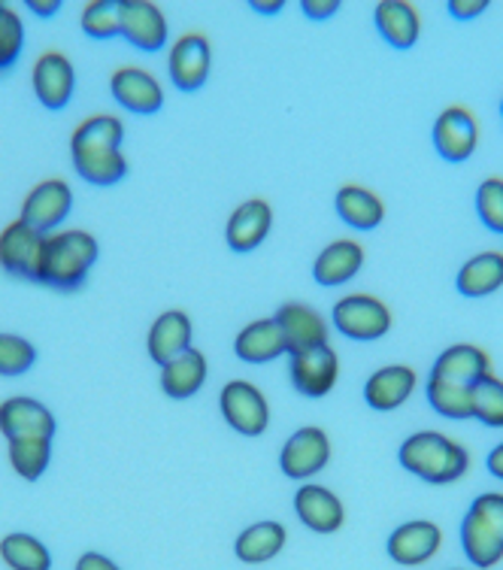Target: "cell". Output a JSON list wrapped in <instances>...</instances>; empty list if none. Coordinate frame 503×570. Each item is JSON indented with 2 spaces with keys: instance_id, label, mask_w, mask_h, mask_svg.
Masks as SVG:
<instances>
[{
  "instance_id": "1",
  "label": "cell",
  "mask_w": 503,
  "mask_h": 570,
  "mask_svg": "<svg viewBox=\"0 0 503 570\" xmlns=\"http://www.w3.org/2000/svg\"><path fill=\"white\" fill-rule=\"evenodd\" d=\"M125 121L112 112H95L79 121L70 134V161L82 183L98 188L119 186L131 165L121 153Z\"/></svg>"
},
{
  "instance_id": "2",
  "label": "cell",
  "mask_w": 503,
  "mask_h": 570,
  "mask_svg": "<svg viewBox=\"0 0 503 570\" xmlns=\"http://www.w3.org/2000/svg\"><path fill=\"white\" fill-rule=\"evenodd\" d=\"M397 461L406 473L418 476L422 483L448 485L471 473L473 455L464 443L443 431H416L401 443Z\"/></svg>"
},
{
  "instance_id": "3",
  "label": "cell",
  "mask_w": 503,
  "mask_h": 570,
  "mask_svg": "<svg viewBox=\"0 0 503 570\" xmlns=\"http://www.w3.org/2000/svg\"><path fill=\"white\" fill-rule=\"evenodd\" d=\"M100 258V243L91 230L61 228L46 234L43 258L37 271V283L56 292H77Z\"/></svg>"
},
{
  "instance_id": "4",
  "label": "cell",
  "mask_w": 503,
  "mask_h": 570,
  "mask_svg": "<svg viewBox=\"0 0 503 570\" xmlns=\"http://www.w3.org/2000/svg\"><path fill=\"white\" fill-rule=\"evenodd\" d=\"M331 328H337L346 341L373 343L383 341L392 331V309L383 301L367 292L339 297L331 307Z\"/></svg>"
},
{
  "instance_id": "5",
  "label": "cell",
  "mask_w": 503,
  "mask_h": 570,
  "mask_svg": "<svg viewBox=\"0 0 503 570\" xmlns=\"http://www.w3.org/2000/svg\"><path fill=\"white\" fill-rule=\"evenodd\" d=\"M221 419L243 438H262L270 428V404L262 389L249 380H230L219 392Z\"/></svg>"
},
{
  "instance_id": "6",
  "label": "cell",
  "mask_w": 503,
  "mask_h": 570,
  "mask_svg": "<svg viewBox=\"0 0 503 570\" xmlns=\"http://www.w3.org/2000/svg\"><path fill=\"white\" fill-rule=\"evenodd\" d=\"M209 70H213V43L207 33L188 31L176 37L167 52V77L176 91L195 95L207 86Z\"/></svg>"
},
{
  "instance_id": "7",
  "label": "cell",
  "mask_w": 503,
  "mask_h": 570,
  "mask_svg": "<svg viewBox=\"0 0 503 570\" xmlns=\"http://www.w3.org/2000/svg\"><path fill=\"white\" fill-rule=\"evenodd\" d=\"M328 461L331 438L325 434V428L318 425L297 428L279 450V471L295 483H309L313 476L328 468Z\"/></svg>"
},
{
  "instance_id": "8",
  "label": "cell",
  "mask_w": 503,
  "mask_h": 570,
  "mask_svg": "<svg viewBox=\"0 0 503 570\" xmlns=\"http://www.w3.org/2000/svg\"><path fill=\"white\" fill-rule=\"evenodd\" d=\"M119 37L131 49H137V52L155 56L170 40V24H167L165 10L158 3H149V0H119Z\"/></svg>"
},
{
  "instance_id": "9",
  "label": "cell",
  "mask_w": 503,
  "mask_h": 570,
  "mask_svg": "<svg viewBox=\"0 0 503 570\" xmlns=\"http://www.w3.org/2000/svg\"><path fill=\"white\" fill-rule=\"evenodd\" d=\"M70 213H73V188L61 176H52V179L37 183L24 195L19 219L28 222L31 228L43 230V234H56L70 219Z\"/></svg>"
},
{
  "instance_id": "10",
  "label": "cell",
  "mask_w": 503,
  "mask_h": 570,
  "mask_svg": "<svg viewBox=\"0 0 503 570\" xmlns=\"http://www.w3.org/2000/svg\"><path fill=\"white\" fill-rule=\"evenodd\" d=\"M431 140H434V149L443 161L461 165L480 149V119L473 116V110L458 107V104L446 107L431 128Z\"/></svg>"
},
{
  "instance_id": "11",
  "label": "cell",
  "mask_w": 503,
  "mask_h": 570,
  "mask_svg": "<svg viewBox=\"0 0 503 570\" xmlns=\"http://www.w3.org/2000/svg\"><path fill=\"white\" fill-rule=\"evenodd\" d=\"M110 95L121 110L134 116H155L165 107V86L158 82L152 70L140 65H121L112 70Z\"/></svg>"
},
{
  "instance_id": "12",
  "label": "cell",
  "mask_w": 503,
  "mask_h": 570,
  "mask_svg": "<svg viewBox=\"0 0 503 570\" xmlns=\"http://www.w3.org/2000/svg\"><path fill=\"white\" fill-rule=\"evenodd\" d=\"M31 86L33 98L40 100L43 110H65L67 104L73 100V95H77V67H73V61L65 52L49 49V52H43L33 61Z\"/></svg>"
},
{
  "instance_id": "13",
  "label": "cell",
  "mask_w": 503,
  "mask_h": 570,
  "mask_svg": "<svg viewBox=\"0 0 503 570\" xmlns=\"http://www.w3.org/2000/svg\"><path fill=\"white\" fill-rule=\"evenodd\" d=\"M288 380L309 401H318L334 392L339 380V355L328 346H316V350L295 352L288 355Z\"/></svg>"
},
{
  "instance_id": "14",
  "label": "cell",
  "mask_w": 503,
  "mask_h": 570,
  "mask_svg": "<svg viewBox=\"0 0 503 570\" xmlns=\"http://www.w3.org/2000/svg\"><path fill=\"white\" fill-rule=\"evenodd\" d=\"M43 230L31 228L28 222L16 219L0 230V267L16 279L37 283L40 258H43Z\"/></svg>"
},
{
  "instance_id": "15",
  "label": "cell",
  "mask_w": 503,
  "mask_h": 570,
  "mask_svg": "<svg viewBox=\"0 0 503 570\" xmlns=\"http://www.w3.org/2000/svg\"><path fill=\"white\" fill-rule=\"evenodd\" d=\"M0 434L10 440H28V438H43L56 440L58 434V419L56 413L37 401V397L16 395L0 401Z\"/></svg>"
},
{
  "instance_id": "16",
  "label": "cell",
  "mask_w": 503,
  "mask_h": 570,
  "mask_svg": "<svg viewBox=\"0 0 503 570\" xmlns=\"http://www.w3.org/2000/svg\"><path fill=\"white\" fill-rule=\"evenodd\" d=\"M274 318L279 331H283L288 355L316 350V346H328L331 322L316 307L304 304V301H288V304L276 309Z\"/></svg>"
},
{
  "instance_id": "17",
  "label": "cell",
  "mask_w": 503,
  "mask_h": 570,
  "mask_svg": "<svg viewBox=\"0 0 503 570\" xmlns=\"http://www.w3.org/2000/svg\"><path fill=\"white\" fill-rule=\"evenodd\" d=\"M443 547V531L437 522H427V519H413L397 525L385 540V552L394 564L401 568H418L434 559Z\"/></svg>"
},
{
  "instance_id": "18",
  "label": "cell",
  "mask_w": 503,
  "mask_h": 570,
  "mask_svg": "<svg viewBox=\"0 0 503 570\" xmlns=\"http://www.w3.org/2000/svg\"><path fill=\"white\" fill-rule=\"evenodd\" d=\"M270 230H274V207L264 198H249L230 213L225 240H228L230 253L249 255L264 246Z\"/></svg>"
},
{
  "instance_id": "19",
  "label": "cell",
  "mask_w": 503,
  "mask_h": 570,
  "mask_svg": "<svg viewBox=\"0 0 503 570\" xmlns=\"http://www.w3.org/2000/svg\"><path fill=\"white\" fill-rule=\"evenodd\" d=\"M295 513L300 525L316 534H337L346 522V507L334 489L318 483H300L295 492Z\"/></svg>"
},
{
  "instance_id": "20",
  "label": "cell",
  "mask_w": 503,
  "mask_h": 570,
  "mask_svg": "<svg viewBox=\"0 0 503 570\" xmlns=\"http://www.w3.org/2000/svg\"><path fill=\"white\" fill-rule=\"evenodd\" d=\"M191 341H195V325H191V316L186 309H165L149 325L146 352L158 367H165L167 362H174L183 352L191 350Z\"/></svg>"
},
{
  "instance_id": "21",
  "label": "cell",
  "mask_w": 503,
  "mask_h": 570,
  "mask_svg": "<svg viewBox=\"0 0 503 570\" xmlns=\"http://www.w3.org/2000/svg\"><path fill=\"white\" fill-rule=\"evenodd\" d=\"M418 389V373L410 364H385L373 371L364 383V401L376 413H392L413 397Z\"/></svg>"
},
{
  "instance_id": "22",
  "label": "cell",
  "mask_w": 503,
  "mask_h": 570,
  "mask_svg": "<svg viewBox=\"0 0 503 570\" xmlns=\"http://www.w3.org/2000/svg\"><path fill=\"white\" fill-rule=\"evenodd\" d=\"M373 24L392 49H413L422 37V12L410 0H379L373 7Z\"/></svg>"
},
{
  "instance_id": "23",
  "label": "cell",
  "mask_w": 503,
  "mask_h": 570,
  "mask_svg": "<svg viewBox=\"0 0 503 570\" xmlns=\"http://www.w3.org/2000/svg\"><path fill=\"white\" fill-rule=\"evenodd\" d=\"M485 373H492V355L476 343H455L446 352H440L427 376L473 389Z\"/></svg>"
},
{
  "instance_id": "24",
  "label": "cell",
  "mask_w": 503,
  "mask_h": 570,
  "mask_svg": "<svg viewBox=\"0 0 503 570\" xmlns=\"http://www.w3.org/2000/svg\"><path fill=\"white\" fill-rule=\"evenodd\" d=\"M364 267V246L349 237L331 240L313 262V279L325 288H337V285L352 283L362 274Z\"/></svg>"
},
{
  "instance_id": "25",
  "label": "cell",
  "mask_w": 503,
  "mask_h": 570,
  "mask_svg": "<svg viewBox=\"0 0 503 570\" xmlns=\"http://www.w3.org/2000/svg\"><path fill=\"white\" fill-rule=\"evenodd\" d=\"M334 209L343 225L352 230H376L385 222V200L367 186L346 183L334 195Z\"/></svg>"
},
{
  "instance_id": "26",
  "label": "cell",
  "mask_w": 503,
  "mask_h": 570,
  "mask_svg": "<svg viewBox=\"0 0 503 570\" xmlns=\"http://www.w3.org/2000/svg\"><path fill=\"white\" fill-rule=\"evenodd\" d=\"M234 355L243 364H270L276 358L288 355L285 337L279 325H276V318H255L246 328H240V334L234 337Z\"/></svg>"
},
{
  "instance_id": "27",
  "label": "cell",
  "mask_w": 503,
  "mask_h": 570,
  "mask_svg": "<svg viewBox=\"0 0 503 570\" xmlns=\"http://www.w3.org/2000/svg\"><path fill=\"white\" fill-rule=\"evenodd\" d=\"M207 355L191 346V350L183 352L179 358H174V362H167L165 367H161L158 383H161V392H165L170 401H188V397H195L197 392L207 385Z\"/></svg>"
},
{
  "instance_id": "28",
  "label": "cell",
  "mask_w": 503,
  "mask_h": 570,
  "mask_svg": "<svg viewBox=\"0 0 503 570\" xmlns=\"http://www.w3.org/2000/svg\"><path fill=\"white\" fill-rule=\"evenodd\" d=\"M288 543V531H285L283 522H255V525L243 528L237 540H234V556L243 561V564H267L274 561L279 552Z\"/></svg>"
},
{
  "instance_id": "29",
  "label": "cell",
  "mask_w": 503,
  "mask_h": 570,
  "mask_svg": "<svg viewBox=\"0 0 503 570\" xmlns=\"http://www.w3.org/2000/svg\"><path fill=\"white\" fill-rule=\"evenodd\" d=\"M455 288L458 295L480 301L503 288V253L497 249H485V253L473 255L471 262L461 264L458 276H455Z\"/></svg>"
},
{
  "instance_id": "30",
  "label": "cell",
  "mask_w": 503,
  "mask_h": 570,
  "mask_svg": "<svg viewBox=\"0 0 503 570\" xmlns=\"http://www.w3.org/2000/svg\"><path fill=\"white\" fill-rule=\"evenodd\" d=\"M461 549H464V556L471 559L473 568L480 570H492L494 564H501L503 561L501 538L494 534L492 528L482 525L471 510H467L464 522H461Z\"/></svg>"
},
{
  "instance_id": "31",
  "label": "cell",
  "mask_w": 503,
  "mask_h": 570,
  "mask_svg": "<svg viewBox=\"0 0 503 570\" xmlns=\"http://www.w3.org/2000/svg\"><path fill=\"white\" fill-rule=\"evenodd\" d=\"M0 559L10 570H52L49 547L28 531H12L0 538Z\"/></svg>"
},
{
  "instance_id": "32",
  "label": "cell",
  "mask_w": 503,
  "mask_h": 570,
  "mask_svg": "<svg viewBox=\"0 0 503 570\" xmlns=\"http://www.w3.org/2000/svg\"><path fill=\"white\" fill-rule=\"evenodd\" d=\"M7 452H10L12 471L19 473L24 483L43 480V473L49 471V464H52V440H10V443H7Z\"/></svg>"
},
{
  "instance_id": "33",
  "label": "cell",
  "mask_w": 503,
  "mask_h": 570,
  "mask_svg": "<svg viewBox=\"0 0 503 570\" xmlns=\"http://www.w3.org/2000/svg\"><path fill=\"white\" fill-rule=\"evenodd\" d=\"M467 385L446 383V380H434L427 376L425 380V397L431 410L443 419H452V422H464V419H473V404Z\"/></svg>"
},
{
  "instance_id": "34",
  "label": "cell",
  "mask_w": 503,
  "mask_h": 570,
  "mask_svg": "<svg viewBox=\"0 0 503 570\" xmlns=\"http://www.w3.org/2000/svg\"><path fill=\"white\" fill-rule=\"evenodd\" d=\"M473 419L485 428H503V380L485 373L471 392Z\"/></svg>"
},
{
  "instance_id": "35",
  "label": "cell",
  "mask_w": 503,
  "mask_h": 570,
  "mask_svg": "<svg viewBox=\"0 0 503 570\" xmlns=\"http://www.w3.org/2000/svg\"><path fill=\"white\" fill-rule=\"evenodd\" d=\"M82 33L91 40H112L121 33L119 0H88L79 12Z\"/></svg>"
},
{
  "instance_id": "36",
  "label": "cell",
  "mask_w": 503,
  "mask_h": 570,
  "mask_svg": "<svg viewBox=\"0 0 503 570\" xmlns=\"http://www.w3.org/2000/svg\"><path fill=\"white\" fill-rule=\"evenodd\" d=\"M24 52V22L10 3H0V77L19 65Z\"/></svg>"
},
{
  "instance_id": "37",
  "label": "cell",
  "mask_w": 503,
  "mask_h": 570,
  "mask_svg": "<svg viewBox=\"0 0 503 570\" xmlns=\"http://www.w3.org/2000/svg\"><path fill=\"white\" fill-rule=\"evenodd\" d=\"M37 364V346L22 334L0 331V376H24Z\"/></svg>"
},
{
  "instance_id": "38",
  "label": "cell",
  "mask_w": 503,
  "mask_h": 570,
  "mask_svg": "<svg viewBox=\"0 0 503 570\" xmlns=\"http://www.w3.org/2000/svg\"><path fill=\"white\" fill-rule=\"evenodd\" d=\"M476 216L492 234H503V176H489L476 188Z\"/></svg>"
},
{
  "instance_id": "39",
  "label": "cell",
  "mask_w": 503,
  "mask_h": 570,
  "mask_svg": "<svg viewBox=\"0 0 503 570\" xmlns=\"http://www.w3.org/2000/svg\"><path fill=\"white\" fill-rule=\"evenodd\" d=\"M471 513L480 519L482 525L492 528L503 543V492H482L480 498H473Z\"/></svg>"
},
{
  "instance_id": "40",
  "label": "cell",
  "mask_w": 503,
  "mask_h": 570,
  "mask_svg": "<svg viewBox=\"0 0 503 570\" xmlns=\"http://www.w3.org/2000/svg\"><path fill=\"white\" fill-rule=\"evenodd\" d=\"M492 3L489 0H448L446 10L452 12V19L458 22H471V19H480L482 12L489 10Z\"/></svg>"
},
{
  "instance_id": "41",
  "label": "cell",
  "mask_w": 503,
  "mask_h": 570,
  "mask_svg": "<svg viewBox=\"0 0 503 570\" xmlns=\"http://www.w3.org/2000/svg\"><path fill=\"white\" fill-rule=\"evenodd\" d=\"M300 10L313 22H328L339 12V0H300Z\"/></svg>"
},
{
  "instance_id": "42",
  "label": "cell",
  "mask_w": 503,
  "mask_h": 570,
  "mask_svg": "<svg viewBox=\"0 0 503 570\" xmlns=\"http://www.w3.org/2000/svg\"><path fill=\"white\" fill-rule=\"evenodd\" d=\"M73 570H121V568L110 559V556H103V552H82Z\"/></svg>"
},
{
  "instance_id": "43",
  "label": "cell",
  "mask_w": 503,
  "mask_h": 570,
  "mask_svg": "<svg viewBox=\"0 0 503 570\" xmlns=\"http://www.w3.org/2000/svg\"><path fill=\"white\" fill-rule=\"evenodd\" d=\"M24 7H28L33 16H40V19H52V16H58V12H61V7H65V3H61V0H28Z\"/></svg>"
},
{
  "instance_id": "44",
  "label": "cell",
  "mask_w": 503,
  "mask_h": 570,
  "mask_svg": "<svg viewBox=\"0 0 503 570\" xmlns=\"http://www.w3.org/2000/svg\"><path fill=\"white\" fill-rule=\"evenodd\" d=\"M485 468L492 473L494 480H503V443H497L492 452H489V459H485Z\"/></svg>"
},
{
  "instance_id": "45",
  "label": "cell",
  "mask_w": 503,
  "mask_h": 570,
  "mask_svg": "<svg viewBox=\"0 0 503 570\" xmlns=\"http://www.w3.org/2000/svg\"><path fill=\"white\" fill-rule=\"evenodd\" d=\"M249 10L262 12V16H279L285 10L283 0H249Z\"/></svg>"
},
{
  "instance_id": "46",
  "label": "cell",
  "mask_w": 503,
  "mask_h": 570,
  "mask_svg": "<svg viewBox=\"0 0 503 570\" xmlns=\"http://www.w3.org/2000/svg\"><path fill=\"white\" fill-rule=\"evenodd\" d=\"M501 119H503V98H501Z\"/></svg>"
},
{
  "instance_id": "47",
  "label": "cell",
  "mask_w": 503,
  "mask_h": 570,
  "mask_svg": "<svg viewBox=\"0 0 503 570\" xmlns=\"http://www.w3.org/2000/svg\"><path fill=\"white\" fill-rule=\"evenodd\" d=\"M452 570H461V568H452Z\"/></svg>"
}]
</instances>
